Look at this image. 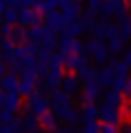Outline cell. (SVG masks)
<instances>
[{
    "mask_svg": "<svg viewBox=\"0 0 131 133\" xmlns=\"http://www.w3.org/2000/svg\"><path fill=\"white\" fill-rule=\"evenodd\" d=\"M101 4H103V0H87V9H92L94 13H98Z\"/></svg>",
    "mask_w": 131,
    "mask_h": 133,
    "instance_id": "38",
    "label": "cell"
},
{
    "mask_svg": "<svg viewBox=\"0 0 131 133\" xmlns=\"http://www.w3.org/2000/svg\"><path fill=\"white\" fill-rule=\"evenodd\" d=\"M98 127H101V122H98V120H94V122H83L81 133H98Z\"/></svg>",
    "mask_w": 131,
    "mask_h": 133,
    "instance_id": "34",
    "label": "cell"
},
{
    "mask_svg": "<svg viewBox=\"0 0 131 133\" xmlns=\"http://www.w3.org/2000/svg\"><path fill=\"white\" fill-rule=\"evenodd\" d=\"M98 120V107L96 105H83L81 109V122H94Z\"/></svg>",
    "mask_w": 131,
    "mask_h": 133,
    "instance_id": "24",
    "label": "cell"
},
{
    "mask_svg": "<svg viewBox=\"0 0 131 133\" xmlns=\"http://www.w3.org/2000/svg\"><path fill=\"white\" fill-rule=\"evenodd\" d=\"M96 107H98V120H103V124L118 127L120 122H122V114H120V109L109 107L107 103H101V105H96Z\"/></svg>",
    "mask_w": 131,
    "mask_h": 133,
    "instance_id": "2",
    "label": "cell"
},
{
    "mask_svg": "<svg viewBox=\"0 0 131 133\" xmlns=\"http://www.w3.org/2000/svg\"><path fill=\"white\" fill-rule=\"evenodd\" d=\"M9 39L18 46V44H24L26 42V29L24 26H20V24H15V26H11V35H9Z\"/></svg>",
    "mask_w": 131,
    "mask_h": 133,
    "instance_id": "25",
    "label": "cell"
},
{
    "mask_svg": "<svg viewBox=\"0 0 131 133\" xmlns=\"http://www.w3.org/2000/svg\"><path fill=\"white\" fill-rule=\"evenodd\" d=\"M61 76H63V70H61V65H48V68H46V74H44V87H46L48 92H55V90H59Z\"/></svg>",
    "mask_w": 131,
    "mask_h": 133,
    "instance_id": "4",
    "label": "cell"
},
{
    "mask_svg": "<svg viewBox=\"0 0 131 133\" xmlns=\"http://www.w3.org/2000/svg\"><path fill=\"white\" fill-rule=\"evenodd\" d=\"M90 55H92V61H94L96 65H103L109 61V50H107V44L105 42H90Z\"/></svg>",
    "mask_w": 131,
    "mask_h": 133,
    "instance_id": "5",
    "label": "cell"
},
{
    "mask_svg": "<svg viewBox=\"0 0 131 133\" xmlns=\"http://www.w3.org/2000/svg\"><path fill=\"white\" fill-rule=\"evenodd\" d=\"M61 120H63V122H68L70 129H72V127H79V122H81V109L68 105V107L61 111Z\"/></svg>",
    "mask_w": 131,
    "mask_h": 133,
    "instance_id": "12",
    "label": "cell"
},
{
    "mask_svg": "<svg viewBox=\"0 0 131 133\" xmlns=\"http://www.w3.org/2000/svg\"><path fill=\"white\" fill-rule=\"evenodd\" d=\"M98 133H118V127H112V124H101V127H98Z\"/></svg>",
    "mask_w": 131,
    "mask_h": 133,
    "instance_id": "36",
    "label": "cell"
},
{
    "mask_svg": "<svg viewBox=\"0 0 131 133\" xmlns=\"http://www.w3.org/2000/svg\"><path fill=\"white\" fill-rule=\"evenodd\" d=\"M46 31H48V29H46L44 24H37V26H29V29H26V39H29V42H33V44H40Z\"/></svg>",
    "mask_w": 131,
    "mask_h": 133,
    "instance_id": "20",
    "label": "cell"
},
{
    "mask_svg": "<svg viewBox=\"0 0 131 133\" xmlns=\"http://www.w3.org/2000/svg\"><path fill=\"white\" fill-rule=\"evenodd\" d=\"M120 61L127 65V68L131 65V50H129V48H122V59H120Z\"/></svg>",
    "mask_w": 131,
    "mask_h": 133,
    "instance_id": "37",
    "label": "cell"
},
{
    "mask_svg": "<svg viewBox=\"0 0 131 133\" xmlns=\"http://www.w3.org/2000/svg\"><path fill=\"white\" fill-rule=\"evenodd\" d=\"M18 24L29 29V26L42 24V13H37L35 9H18Z\"/></svg>",
    "mask_w": 131,
    "mask_h": 133,
    "instance_id": "7",
    "label": "cell"
},
{
    "mask_svg": "<svg viewBox=\"0 0 131 133\" xmlns=\"http://www.w3.org/2000/svg\"><path fill=\"white\" fill-rule=\"evenodd\" d=\"M94 72H96V68H92L90 63H85V65H81L74 74H76V79L81 81V85H83V83H87V81H94Z\"/></svg>",
    "mask_w": 131,
    "mask_h": 133,
    "instance_id": "22",
    "label": "cell"
},
{
    "mask_svg": "<svg viewBox=\"0 0 131 133\" xmlns=\"http://www.w3.org/2000/svg\"><path fill=\"white\" fill-rule=\"evenodd\" d=\"M122 48H125V42L120 39V37L109 39V44H107V50H109V55H114V57H116L118 52H122Z\"/></svg>",
    "mask_w": 131,
    "mask_h": 133,
    "instance_id": "31",
    "label": "cell"
},
{
    "mask_svg": "<svg viewBox=\"0 0 131 133\" xmlns=\"http://www.w3.org/2000/svg\"><path fill=\"white\" fill-rule=\"evenodd\" d=\"M4 74H7V63H4L2 59H0V79H2Z\"/></svg>",
    "mask_w": 131,
    "mask_h": 133,
    "instance_id": "43",
    "label": "cell"
},
{
    "mask_svg": "<svg viewBox=\"0 0 131 133\" xmlns=\"http://www.w3.org/2000/svg\"><path fill=\"white\" fill-rule=\"evenodd\" d=\"M116 4H118V2H114V0H103L101 9H98V13H101V20H103V22H109V20L114 18Z\"/></svg>",
    "mask_w": 131,
    "mask_h": 133,
    "instance_id": "21",
    "label": "cell"
},
{
    "mask_svg": "<svg viewBox=\"0 0 131 133\" xmlns=\"http://www.w3.org/2000/svg\"><path fill=\"white\" fill-rule=\"evenodd\" d=\"M68 2H72V0H59V7H63V4H68Z\"/></svg>",
    "mask_w": 131,
    "mask_h": 133,
    "instance_id": "46",
    "label": "cell"
},
{
    "mask_svg": "<svg viewBox=\"0 0 131 133\" xmlns=\"http://www.w3.org/2000/svg\"><path fill=\"white\" fill-rule=\"evenodd\" d=\"M2 22H4V24H9V26H15V24H18V9L7 7V9H4V13H2Z\"/></svg>",
    "mask_w": 131,
    "mask_h": 133,
    "instance_id": "30",
    "label": "cell"
},
{
    "mask_svg": "<svg viewBox=\"0 0 131 133\" xmlns=\"http://www.w3.org/2000/svg\"><path fill=\"white\" fill-rule=\"evenodd\" d=\"M20 129H22V133H37L40 131V127H37V116H33V114L22 116L20 118Z\"/></svg>",
    "mask_w": 131,
    "mask_h": 133,
    "instance_id": "17",
    "label": "cell"
},
{
    "mask_svg": "<svg viewBox=\"0 0 131 133\" xmlns=\"http://www.w3.org/2000/svg\"><path fill=\"white\" fill-rule=\"evenodd\" d=\"M81 87H83V94H81V103L83 105H96L103 98V90L96 85V81H87Z\"/></svg>",
    "mask_w": 131,
    "mask_h": 133,
    "instance_id": "3",
    "label": "cell"
},
{
    "mask_svg": "<svg viewBox=\"0 0 131 133\" xmlns=\"http://www.w3.org/2000/svg\"><path fill=\"white\" fill-rule=\"evenodd\" d=\"M118 133H131V127H129L127 120H122V122L118 124Z\"/></svg>",
    "mask_w": 131,
    "mask_h": 133,
    "instance_id": "40",
    "label": "cell"
},
{
    "mask_svg": "<svg viewBox=\"0 0 131 133\" xmlns=\"http://www.w3.org/2000/svg\"><path fill=\"white\" fill-rule=\"evenodd\" d=\"M7 2V7H11V9H20V0H4Z\"/></svg>",
    "mask_w": 131,
    "mask_h": 133,
    "instance_id": "41",
    "label": "cell"
},
{
    "mask_svg": "<svg viewBox=\"0 0 131 133\" xmlns=\"http://www.w3.org/2000/svg\"><path fill=\"white\" fill-rule=\"evenodd\" d=\"M114 2H122V0H114Z\"/></svg>",
    "mask_w": 131,
    "mask_h": 133,
    "instance_id": "48",
    "label": "cell"
},
{
    "mask_svg": "<svg viewBox=\"0 0 131 133\" xmlns=\"http://www.w3.org/2000/svg\"><path fill=\"white\" fill-rule=\"evenodd\" d=\"M114 18H116V20L120 22V24L129 20V11H127V0H122V2H118V4H116V11H114Z\"/></svg>",
    "mask_w": 131,
    "mask_h": 133,
    "instance_id": "28",
    "label": "cell"
},
{
    "mask_svg": "<svg viewBox=\"0 0 131 133\" xmlns=\"http://www.w3.org/2000/svg\"><path fill=\"white\" fill-rule=\"evenodd\" d=\"M85 63H90V61H87V57H81V55H74V52H70L68 57H66V61H63V65L70 72H76L81 65H85Z\"/></svg>",
    "mask_w": 131,
    "mask_h": 133,
    "instance_id": "18",
    "label": "cell"
},
{
    "mask_svg": "<svg viewBox=\"0 0 131 133\" xmlns=\"http://www.w3.org/2000/svg\"><path fill=\"white\" fill-rule=\"evenodd\" d=\"M4 101H7V94H4V92H0V111L4 109Z\"/></svg>",
    "mask_w": 131,
    "mask_h": 133,
    "instance_id": "44",
    "label": "cell"
},
{
    "mask_svg": "<svg viewBox=\"0 0 131 133\" xmlns=\"http://www.w3.org/2000/svg\"><path fill=\"white\" fill-rule=\"evenodd\" d=\"M9 35H11V26L2 22V24H0V37H9Z\"/></svg>",
    "mask_w": 131,
    "mask_h": 133,
    "instance_id": "39",
    "label": "cell"
},
{
    "mask_svg": "<svg viewBox=\"0 0 131 133\" xmlns=\"http://www.w3.org/2000/svg\"><path fill=\"white\" fill-rule=\"evenodd\" d=\"M107 68L112 70V74H114V76H127V72H129V68H127V65H125L122 61H120V59H116V57L109 61Z\"/></svg>",
    "mask_w": 131,
    "mask_h": 133,
    "instance_id": "27",
    "label": "cell"
},
{
    "mask_svg": "<svg viewBox=\"0 0 131 133\" xmlns=\"http://www.w3.org/2000/svg\"><path fill=\"white\" fill-rule=\"evenodd\" d=\"M63 35H68V37H72V39H79L81 35L85 33V26H83V22L81 20H74V22H68V24L63 26Z\"/></svg>",
    "mask_w": 131,
    "mask_h": 133,
    "instance_id": "13",
    "label": "cell"
},
{
    "mask_svg": "<svg viewBox=\"0 0 131 133\" xmlns=\"http://www.w3.org/2000/svg\"><path fill=\"white\" fill-rule=\"evenodd\" d=\"M112 90L118 92V94H122V96H129V92H131L129 76H116V79H114V83H112Z\"/></svg>",
    "mask_w": 131,
    "mask_h": 133,
    "instance_id": "19",
    "label": "cell"
},
{
    "mask_svg": "<svg viewBox=\"0 0 131 133\" xmlns=\"http://www.w3.org/2000/svg\"><path fill=\"white\" fill-rule=\"evenodd\" d=\"M33 90H35V79L22 74L20 79H18V94H20V96H31Z\"/></svg>",
    "mask_w": 131,
    "mask_h": 133,
    "instance_id": "14",
    "label": "cell"
},
{
    "mask_svg": "<svg viewBox=\"0 0 131 133\" xmlns=\"http://www.w3.org/2000/svg\"><path fill=\"white\" fill-rule=\"evenodd\" d=\"M129 35H131V22L127 20V22H122V24H120V39L127 42Z\"/></svg>",
    "mask_w": 131,
    "mask_h": 133,
    "instance_id": "33",
    "label": "cell"
},
{
    "mask_svg": "<svg viewBox=\"0 0 131 133\" xmlns=\"http://www.w3.org/2000/svg\"><path fill=\"white\" fill-rule=\"evenodd\" d=\"M37 127L40 129H44V131H55V129H59V120L55 118V114L48 109V111H44L42 116H37Z\"/></svg>",
    "mask_w": 131,
    "mask_h": 133,
    "instance_id": "11",
    "label": "cell"
},
{
    "mask_svg": "<svg viewBox=\"0 0 131 133\" xmlns=\"http://www.w3.org/2000/svg\"><path fill=\"white\" fill-rule=\"evenodd\" d=\"M81 11H83V2H81V0H72V2L63 4L59 13H61L63 22H66V24H68V22H74V20H79Z\"/></svg>",
    "mask_w": 131,
    "mask_h": 133,
    "instance_id": "8",
    "label": "cell"
},
{
    "mask_svg": "<svg viewBox=\"0 0 131 133\" xmlns=\"http://www.w3.org/2000/svg\"><path fill=\"white\" fill-rule=\"evenodd\" d=\"M72 96H68L66 92H61V90H55V92H50V96H48V101H50V111L55 114V118H61V111L68 105H72V101H70Z\"/></svg>",
    "mask_w": 131,
    "mask_h": 133,
    "instance_id": "1",
    "label": "cell"
},
{
    "mask_svg": "<svg viewBox=\"0 0 131 133\" xmlns=\"http://www.w3.org/2000/svg\"><path fill=\"white\" fill-rule=\"evenodd\" d=\"M53 133H76L74 129H70V127H61V129H55Z\"/></svg>",
    "mask_w": 131,
    "mask_h": 133,
    "instance_id": "42",
    "label": "cell"
},
{
    "mask_svg": "<svg viewBox=\"0 0 131 133\" xmlns=\"http://www.w3.org/2000/svg\"><path fill=\"white\" fill-rule=\"evenodd\" d=\"M4 9H7V2H4V0H0V13H4Z\"/></svg>",
    "mask_w": 131,
    "mask_h": 133,
    "instance_id": "45",
    "label": "cell"
},
{
    "mask_svg": "<svg viewBox=\"0 0 131 133\" xmlns=\"http://www.w3.org/2000/svg\"><path fill=\"white\" fill-rule=\"evenodd\" d=\"M0 24H2V13H0Z\"/></svg>",
    "mask_w": 131,
    "mask_h": 133,
    "instance_id": "47",
    "label": "cell"
},
{
    "mask_svg": "<svg viewBox=\"0 0 131 133\" xmlns=\"http://www.w3.org/2000/svg\"><path fill=\"white\" fill-rule=\"evenodd\" d=\"M90 33H92V39L94 42H105V22L94 24V29H92Z\"/></svg>",
    "mask_w": 131,
    "mask_h": 133,
    "instance_id": "32",
    "label": "cell"
},
{
    "mask_svg": "<svg viewBox=\"0 0 131 133\" xmlns=\"http://www.w3.org/2000/svg\"><path fill=\"white\" fill-rule=\"evenodd\" d=\"M59 87H61V92H66L68 96H72V94H76V92H79L81 81L76 79V74H74V72H66V74L61 76V83H59Z\"/></svg>",
    "mask_w": 131,
    "mask_h": 133,
    "instance_id": "9",
    "label": "cell"
},
{
    "mask_svg": "<svg viewBox=\"0 0 131 133\" xmlns=\"http://www.w3.org/2000/svg\"><path fill=\"white\" fill-rule=\"evenodd\" d=\"M79 20L83 22L85 31H92V29H94V24H96V13H94V11H92V9H85V11H81Z\"/></svg>",
    "mask_w": 131,
    "mask_h": 133,
    "instance_id": "26",
    "label": "cell"
},
{
    "mask_svg": "<svg viewBox=\"0 0 131 133\" xmlns=\"http://www.w3.org/2000/svg\"><path fill=\"white\" fill-rule=\"evenodd\" d=\"M120 37V24L118 22H105V39H116Z\"/></svg>",
    "mask_w": 131,
    "mask_h": 133,
    "instance_id": "29",
    "label": "cell"
},
{
    "mask_svg": "<svg viewBox=\"0 0 131 133\" xmlns=\"http://www.w3.org/2000/svg\"><path fill=\"white\" fill-rule=\"evenodd\" d=\"M4 109H7V111H11V114L20 111V109H22V96H20V94H7Z\"/></svg>",
    "mask_w": 131,
    "mask_h": 133,
    "instance_id": "23",
    "label": "cell"
},
{
    "mask_svg": "<svg viewBox=\"0 0 131 133\" xmlns=\"http://www.w3.org/2000/svg\"><path fill=\"white\" fill-rule=\"evenodd\" d=\"M42 20H44V26H46L48 31H53L55 35L61 33L63 26H66V22H63V18H61V13H59V9H57V11H46V13L42 15Z\"/></svg>",
    "mask_w": 131,
    "mask_h": 133,
    "instance_id": "6",
    "label": "cell"
},
{
    "mask_svg": "<svg viewBox=\"0 0 131 133\" xmlns=\"http://www.w3.org/2000/svg\"><path fill=\"white\" fill-rule=\"evenodd\" d=\"M13 118H15V114L7 111V109H2V111H0V124H9Z\"/></svg>",
    "mask_w": 131,
    "mask_h": 133,
    "instance_id": "35",
    "label": "cell"
},
{
    "mask_svg": "<svg viewBox=\"0 0 131 133\" xmlns=\"http://www.w3.org/2000/svg\"><path fill=\"white\" fill-rule=\"evenodd\" d=\"M103 98H105V103L109 105V107H116V109H122V105L127 103V98H125L122 94H118V92H114V90L103 92Z\"/></svg>",
    "mask_w": 131,
    "mask_h": 133,
    "instance_id": "16",
    "label": "cell"
},
{
    "mask_svg": "<svg viewBox=\"0 0 131 133\" xmlns=\"http://www.w3.org/2000/svg\"><path fill=\"white\" fill-rule=\"evenodd\" d=\"M0 92H4V94H18V76H13V74H4L2 79H0Z\"/></svg>",
    "mask_w": 131,
    "mask_h": 133,
    "instance_id": "15",
    "label": "cell"
},
{
    "mask_svg": "<svg viewBox=\"0 0 131 133\" xmlns=\"http://www.w3.org/2000/svg\"><path fill=\"white\" fill-rule=\"evenodd\" d=\"M116 76L112 74V70L109 68H98L94 72V81H96V85L101 87V90H112V83Z\"/></svg>",
    "mask_w": 131,
    "mask_h": 133,
    "instance_id": "10",
    "label": "cell"
}]
</instances>
